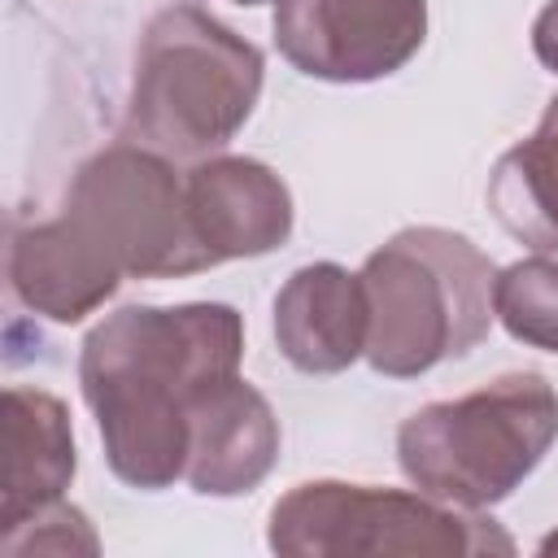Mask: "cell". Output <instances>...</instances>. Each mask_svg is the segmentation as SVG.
Listing matches in <instances>:
<instances>
[{
  "label": "cell",
  "instance_id": "1",
  "mask_svg": "<svg viewBox=\"0 0 558 558\" xmlns=\"http://www.w3.org/2000/svg\"><path fill=\"white\" fill-rule=\"evenodd\" d=\"M244 318L222 301L122 305L105 314L78 353V388L96 418L109 471L157 493L187 471L192 401L240 375Z\"/></svg>",
  "mask_w": 558,
  "mask_h": 558
},
{
  "label": "cell",
  "instance_id": "2",
  "mask_svg": "<svg viewBox=\"0 0 558 558\" xmlns=\"http://www.w3.org/2000/svg\"><path fill=\"white\" fill-rule=\"evenodd\" d=\"M262 78L257 44L196 4H166L135 44L122 135L174 161L214 157L253 118Z\"/></svg>",
  "mask_w": 558,
  "mask_h": 558
},
{
  "label": "cell",
  "instance_id": "3",
  "mask_svg": "<svg viewBox=\"0 0 558 558\" xmlns=\"http://www.w3.org/2000/svg\"><path fill=\"white\" fill-rule=\"evenodd\" d=\"M371 301L366 362L388 379H414L471 353L493 327V257L462 231L405 227L362 262Z\"/></svg>",
  "mask_w": 558,
  "mask_h": 558
},
{
  "label": "cell",
  "instance_id": "4",
  "mask_svg": "<svg viewBox=\"0 0 558 558\" xmlns=\"http://www.w3.org/2000/svg\"><path fill=\"white\" fill-rule=\"evenodd\" d=\"M558 440V388L536 371H506L475 392L432 401L397 427L401 475L449 506L506 501Z\"/></svg>",
  "mask_w": 558,
  "mask_h": 558
},
{
  "label": "cell",
  "instance_id": "5",
  "mask_svg": "<svg viewBox=\"0 0 558 558\" xmlns=\"http://www.w3.org/2000/svg\"><path fill=\"white\" fill-rule=\"evenodd\" d=\"M266 545L283 558H462L510 554L514 541L484 514L418 488L305 480L270 506Z\"/></svg>",
  "mask_w": 558,
  "mask_h": 558
},
{
  "label": "cell",
  "instance_id": "6",
  "mask_svg": "<svg viewBox=\"0 0 558 558\" xmlns=\"http://www.w3.org/2000/svg\"><path fill=\"white\" fill-rule=\"evenodd\" d=\"M61 218L122 279H179L214 266L192 227L174 157L126 135L74 170Z\"/></svg>",
  "mask_w": 558,
  "mask_h": 558
},
{
  "label": "cell",
  "instance_id": "7",
  "mask_svg": "<svg viewBox=\"0 0 558 558\" xmlns=\"http://www.w3.org/2000/svg\"><path fill=\"white\" fill-rule=\"evenodd\" d=\"M275 48L323 83L397 74L427 39V0H275Z\"/></svg>",
  "mask_w": 558,
  "mask_h": 558
},
{
  "label": "cell",
  "instance_id": "8",
  "mask_svg": "<svg viewBox=\"0 0 558 558\" xmlns=\"http://www.w3.org/2000/svg\"><path fill=\"white\" fill-rule=\"evenodd\" d=\"M192 227L218 262L266 257L292 235V192L257 157L214 153L183 170Z\"/></svg>",
  "mask_w": 558,
  "mask_h": 558
},
{
  "label": "cell",
  "instance_id": "9",
  "mask_svg": "<svg viewBox=\"0 0 558 558\" xmlns=\"http://www.w3.org/2000/svg\"><path fill=\"white\" fill-rule=\"evenodd\" d=\"M279 440L283 436L270 401L248 379L231 375L192 401L183 480L201 497L253 493L275 471Z\"/></svg>",
  "mask_w": 558,
  "mask_h": 558
},
{
  "label": "cell",
  "instance_id": "10",
  "mask_svg": "<svg viewBox=\"0 0 558 558\" xmlns=\"http://www.w3.org/2000/svg\"><path fill=\"white\" fill-rule=\"evenodd\" d=\"M371 301L362 275L340 262H310L275 292V344L305 375H340L366 357Z\"/></svg>",
  "mask_w": 558,
  "mask_h": 558
},
{
  "label": "cell",
  "instance_id": "11",
  "mask_svg": "<svg viewBox=\"0 0 558 558\" xmlns=\"http://www.w3.org/2000/svg\"><path fill=\"white\" fill-rule=\"evenodd\" d=\"M74 427L61 397L44 388H4V484L0 536L65 501L74 480Z\"/></svg>",
  "mask_w": 558,
  "mask_h": 558
},
{
  "label": "cell",
  "instance_id": "12",
  "mask_svg": "<svg viewBox=\"0 0 558 558\" xmlns=\"http://www.w3.org/2000/svg\"><path fill=\"white\" fill-rule=\"evenodd\" d=\"M118 283L122 275L61 214L17 227L9 240V288L48 323H83L118 292Z\"/></svg>",
  "mask_w": 558,
  "mask_h": 558
},
{
  "label": "cell",
  "instance_id": "13",
  "mask_svg": "<svg viewBox=\"0 0 558 558\" xmlns=\"http://www.w3.org/2000/svg\"><path fill=\"white\" fill-rule=\"evenodd\" d=\"M488 209L532 253H558V96L545 105L536 131L497 157Z\"/></svg>",
  "mask_w": 558,
  "mask_h": 558
},
{
  "label": "cell",
  "instance_id": "14",
  "mask_svg": "<svg viewBox=\"0 0 558 558\" xmlns=\"http://www.w3.org/2000/svg\"><path fill=\"white\" fill-rule=\"evenodd\" d=\"M493 314L519 344L558 353V257L536 253L497 270Z\"/></svg>",
  "mask_w": 558,
  "mask_h": 558
},
{
  "label": "cell",
  "instance_id": "15",
  "mask_svg": "<svg viewBox=\"0 0 558 558\" xmlns=\"http://www.w3.org/2000/svg\"><path fill=\"white\" fill-rule=\"evenodd\" d=\"M0 549L9 558H22V554H96L100 541H96V532L78 506L57 501V506L39 510L35 519H26L22 527L4 532Z\"/></svg>",
  "mask_w": 558,
  "mask_h": 558
},
{
  "label": "cell",
  "instance_id": "16",
  "mask_svg": "<svg viewBox=\"0 0 558 558\" xmlns=\"http://www.w3.org/2000/svg\"><path fill=\"white\" fill-rule=\"evenodd\" d=\"M532 52L549 74H558V0H549L532 22Z\"/></svg>",
  "mask_w": 558,
  "mask_h": 558
},
{
  "label": "cell",
  "instance_id": "17",
  "mask_svg": "<svg viewBox=\"0 0 558 558\" xmlns=\"http://www.w3.org/2000/svg\"><path fill=\"white\" fill-rule=\"evenodd\" d=\"M541 554H558V527H554V532L541 541Z\"/></svg>",
  "mask_w": 558,
  "mask_h": 558
},
{
  "label": "cell",
  "instance_id": "18",
  "mask_svg": "<svg viewBox=\"0 0 558 558\" xmlns=\"http://www.w3.org/2000/svg\"><path fill=\"white\" fill-rule=\"evenodd\" d=\"M231 4H266V0H231Z\"/></svg>",
  "mask_w": 558,
  "mask_h": 558
}]
</instances>
